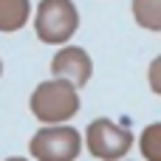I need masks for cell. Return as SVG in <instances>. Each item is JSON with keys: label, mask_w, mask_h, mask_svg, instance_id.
I'll list each match as a JSON object with an SVG mask.
<instances>
[{"label": "cell", "mask_w": 161, "mask_h": 161, "mask_svg": "<svg viewBox=\"0 0 161 161\" xmlns=\"http://www.w3.org/2000/svg\"><path fill=\"white\" fill-rule=\"evenodd\" d=\"M79 28L74 0H40L34 11V34L45 45H65Z\"/></svg>", "instance_id": "cell-2"}, {"label": "cell", "mask_w": 161, "mask_h": 161, "mask_svg": "<svg viewBox=\"0 0 161 161\" xmlns=\"http://www.w3.org/2000/svg\"><path fill=\"white\" fill-rule=\"evenodd\" d=\"M51 76L85 88L93 76V59L82 45H59V51L51 57Z\"/></svg>", "instance_id": "cell-5"}, {"label": "cell", "mask_w": 161, "mask_h": 161, "mask_svg": "<svg viewBox=\"0 0 161 161\" xmlns=\"http://www.w3.org/2000/svg\"><path fill=\"white\" fill-rule=\"evenodd\" d=\"M28 150L37 161H76L82 153V136L71 125H45L31 136Z\"/></svg>", "instance_id": "cell-3"}, {"label": "cell", "mask_w": 161, "mask_h": 161, "mask_svg": "<svg viewBox=\"0 0 161 161\" xmlns=\"http://www.w3.org/2000/svg\"><path fill=\"white\" fill-rule=\"evenodd\" d=\"M85 147L99 161H119L133 147V133L110 119H93L85 130Z\"/></svg>", "instance_id": "cell-4"}, {"label": "cell", "mask_w": 161, "mask_h": 161, "mask_svg": "<svg viewBox=\"0 0 161 161\" xmlns=\"http://www.w3.org/2000/svg\"><path fill=\"white\" fill-rule=\"evenodd\" d=\"M31 17V0H0V31H20Z\"/></svg>", "instance_id": "cell-6"}, {"label": "cell", "mask_w": 161, "mask_h": 161, "mask_svg": "<svg viewBox=\"0 0 161 161\" xmlns=\"http://www.w3.org/2000/svg\"><path fill=\"white\" fill-rule=\"evenodd\" d=\"M133 20L144 31H161V0H133Z\"/></svg>", "instance_id": "cell-7"}, {"label": "cell", "mask_w": 161, "mask_h": 161, "mask_svg": "<svg viewBox=\"0 0 161 161\" xmlns=\"http://www.w3.org/2000/svg\"><path fill=\"white\" fill-rule=\"evenodd\" d=\"M147 82H150V91L161 96V57H156L147 68Z\"/></svg>", "instance_id": "cell-9"}, {"label": "cell", "mask_w": 161, "mask_h": 161, "mask_svg": "<svg viewBox=\"0 0 161 161\" xmlns=\"http://www.w3.org/2000/svg\"><path fill=\"white\" fill-rule=\"evenodd\" d=\"M28 108L42 125H65L79 110V88L65 79H45L31 91Z\"/></svg>", "instance_id": "cell-1"}, {"label": "cell", "mask_w": 161, "mask_h": 161, "mask_svg": "<svg viewBox=\"0 0 161 161\" xmlns=\"http://www.w3.org/2000/svg\"><path fill=\"white\" fill-rule=\"evenodd\" d=\"M0 76H3V62H0Z\"/></svg>", "instance_id": "cell-11"}, {"label": "cell", "mask_w": 161, "mask_h": 161, "mask_svg": "<svg viewBox=\"0 0 161 161\" xmlns=\"http://www.w3.org/2000/svg\"><path fill=\"white\" fill-rule=\"evenodd\" d=\"M6 161H28V158H6Z\"/></svg>", "instance_id": "cell-10"}, {"label": "cell", "mask_w": 161, "mask_h": 161, "mask_svg": "<svg viewBox=\"0 0 161 161\" xmlns=\"http://www.w3.org/2000/svg\"><path fill=\"white\" fill-rule=\"evenodd\" d=\"M139 150L144 161H161V122H153L139 136Z\"/></svg>", "instance_id": "cell-8"}]
</instances>
